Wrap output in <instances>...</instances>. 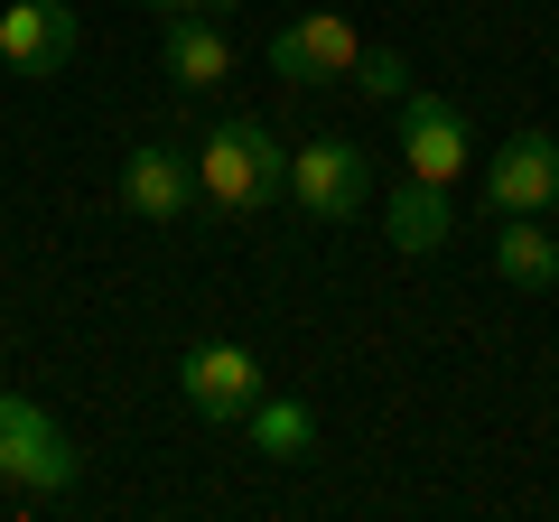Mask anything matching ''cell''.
I'll return each mask as SVG.
<instances>
[{
  "instance_id": "2",
  "label": "cell",
  "mask_w": 559,
  "mask_h": 522,
  "mask_svg": "<svg viewBox=\"0 0 559 522\" xmlns=\"http://www.w3.org/2000/svg\"><path fill=\"white\" fill-rule=\"evenodd\" d=\"M0 485H20V495H66L75 485V439L28 392H0Z\"/></svg>"
},
{
  "instance_id": "11",
  "label": "cell",
  "mask_w": 559,
  "mask_h": 522,
  "mask_svg": "<svg viewBox=\"0 0 559 522\" xmlns=\"http://www.w3.org/2000/svg\"><path fill=\"white\" fill-rule=\"evenodd\" d=\"M242 429H252V458H271V466H308V458H318V411H308V402L261 392V402L242 411Z\"/></svg>"
},
{
  "instance_id": "7",
  "label": "cell",
  "mask_w": 559,
  "mask_h": 522,
  "mask_svg": "<svg viewBox=\"0 0 559 522\" xmlns=\"http://www.w3.org/2000/svg\"><path fill=\"white\" fill-rule=\"evenodd\" d=\"M401 159H411V178L457 187L466 178V112L448 94H401Z\"/></svg>"
},
{
  "instance_id": "12",
  "label": "cell",
  "mask_w": 559,
  "mask_h": 522,
  "mask_svg": "<svg viewBox=\"0 0 559 522\" xmlns=\"http://www.w3.org/2000/svg\"><path fill=\"white\" fill-rule=\"evenodd\" d=\"M495 271L513 289H559V234L540 215H503V234H495Z\"/></svg>"
},
{
  "instance_id": "9",
  "label": "cell",
  "mask_w": 559,
  "mask_h": 522,
  "mask_svg": "<svg viewBox=\"0 0 559 522\" xmlns=\"http://www.w3.org/2000/svg\"><path fill=\"white\" fill-rule=\"evenodd\" d=\"M187 197H197V159H178V150H159V141L121 159V205H131L140 224H178Z\"/></svg>"
},
{
  "instance_id": "5",
  "label": "cell",
  "mask_w": 559,
  "mask_h": 522,
  "mask_svg": "<svg viewBox=\"0 0 559 522\" xmlns=\"http://www.w3.org/2000/svg\"><path fill=\"white\" fill-rule=\"evenodd\" d=\"M364 57V38H355V20L345 10H308V20H289L271 38V75L280 84H345V66Z\"/></svg>"
},
{
  "instance_id": "6",
  "label": "cell",
  "mask_w": 559,
  "mask_h": 522,
  "mask_svg": "<svg viewBox=\"0 0 559 522\" xmlns=\"http://www.w3.org/2000/svg\"><path fill=\"white\" fill-rule=\"evenodd\" d=\"M485 205H495V215H550L559 205V141L550 131H513V141L485 159Z\"/></svg>"
},
{
  "instance_id": "13",
  "label": "cell",
  "mask_w": 559,
  "mask_h": 522,
  "mask_svg": "<svg viewBox=\"0 0 559 522\" xmlns=\"http://www.w3.org/2000/svg\"><path fill=\"white\" fill-rule=\"evenodd\" d=\"M448 234H457V205H448V187H429V178L392 187V242H401V252H439Z\"/></svg>"
},
{
  "instance_id": "10",
  "label": "cell",
  "mask_w": 559,
  "mask_h": 522,
  "mask_svg": "<svg viewBox=\"0 0 559 522\" xmlns=\"http://www.w3.org/2000/svg\"><path fill=\"white\" fill-rule=\"evenodd\" d=\"M159 57H168V84H187V94H215V84L234 75V38H224L205 10H168Z\"/></svg>"
},
{
  "instance_id": "3",
  "label": "cell",
  "mask_w": 559,
  "mask_h": 522,
  "mask_svg": "<svg viewBox=\"0 0 559 522\" xmlns=\"http://www.w3.org/2000/svg\"><path fill=\"white\" fill-rule=\"evenodd\" d=\"M178 392H187V411H197V420H242L271 382H261L252 345L205 336V345H187V355H178Z\"/></svg>"
},
{
  "instance_id": "4",
  "label": "cell",
  "mask_w": 559,
  "mask_h": 522,
  "mask_svg": "<svg viewBox=\"0 0 559 522\" xmlns=\"http://www.w3.org/2000/svg\"><path fill=\"white\" fill-rule=\"evenodd\" d=\"M289 197H299L308 215L345 224V215H364V197H373V159H364L355 141H308V150H289Z\"/></svg>"
},
{
  "instance_id": "15",
  "label": "cell",
  "mask_w": 559,
  "mask_h": 522,
  "mask_svg": "<svg viewBox=\"0 0 559 522\" xmlns=\"http://www.w3.org/2000/svg\"><path fill=\"white\" fill-rule=\"evenodd\" d=\"M150 10H215V0H150Z\"/></svg>"
},
{
  "instance_id": "14",
  "label": "cell",
  "mask_w": 559,
  "mask_h": 522,
  "mask_svg": "<svg viewBox=\"0 0 559 522\" xmlns=\"http://www.w3.org/2000/svg\"><path fill=\"white\" fill-rule=\"evenodd\" d=\"M345 84H355L364 103H401L411 94V66H401V47H364V57L345 66Z\"/></svg>"
},
{
  "instance_id": "8",
  "label": "cell",
  "mask_w": 559,
  "mask_h": 522,
  "mask_svg": "<svg viewBox=\"0 0 559 522\" xmlns=\"http://www.w3.org/2000/svg\"><path fill=\"white\" fill-rule=\"evenodd\" d=\"M66 57H75V10H66V0H10V10H0V66L66 75Z\"/></svg>"
},
{
  "instance_id": "1",
  "label": "cell",
  "mask_w": 559,
  "mask_h": 522,
  "mask_svg": "<svg viewBox=\"0 0 559 522\" xmlns=\"http://www.w3.org/2000/svg\"><path fill=\"white\" fill-rule=\"evenodd\" d=\"M197 197L215 215H261L271 197H289V150L271 141V121H215L205 131V159H197Z\"/></svg>"
}]
</instances>
